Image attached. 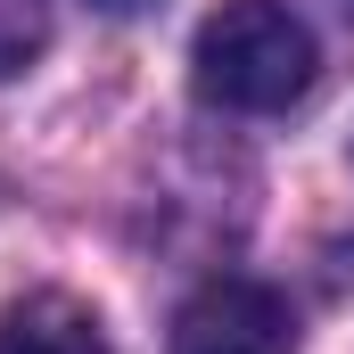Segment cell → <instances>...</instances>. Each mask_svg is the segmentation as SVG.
<instances>
[{
	"label": "cell",
	"instance_id": "obj_1",
	"mask_svg": "<svg viewBox=\"0 0 354 354\" xmlns=\"http://www.w3.org/2000/svg\"><path fill=\"white\" fill-rule=\"evenodd\" d=\"M313 33L288 0H223L189 41V83L206 107L231 115H280L313 91Z\"/></svg>",
	"mask_w": 354,
	"mask_h": 354
},
{
	"label": "cell",
	"instance_id": "obj_2",
	"mask_svg": "<svg viewBox=\"0 0 354 354\" xmlns=\"http://www.w3.org/2000/svg\"><path fill=\"white\" fill-rule=\"evenodd\" d=\"M297 346V313L264 280H206L174 313V346L165 354H288Z\"/></svg>",
	"mask_w": 354,
	"mask_h": 354
},
{
	"label": "cell",
	"instance_id": "obj_3",
	"mask_svg": "<svg viewBox=\"0 0 354 354\" xmlns=\"http://www.w3.org/2000/svg\"><path fill=\"white\" fill-rule=\"evenodd\" d=\"M0 354H115V346H107V330H99L91 305L41 288V297H17L0 313Z\"/></svg>",
	"mask_w": 354,
	"mask_h": 354
},
{
	"label": "cell",
	"instance_id": "obj_4",
	"mask_svg": "<svg viewBox=\"0 0 354 354\" xmlns=\"http://www.w3.org/2000/svg\"><path fill=\"white\" fill-rule=\"evenodd\" d=\"M50 50V0H0V83Z\"/></svg>",
	"mask_w": 354,
	"mask_h": 354
},
{
	"label": "cell",
	"instance_id": "obj_5",
	"mask_svg": "<svg viewBox=\"0 0 354 354\" xmlns=\"http://www.w3.org/2000/svg\"><path fill=\"white\" fill-rule=\"evenodd\" d=\"M91 8H107V17H124V8H140V0H91Z\"/></svg>",
	"mask_w": 354,
	"mask_h": 354
},
{
	"label": "cell",
	"instance_id": "obj_6",
	"mask_svg": "<svg viewBox=\"0 0 354 354\" xmlns=\"http://www.w3.org/2000/svg\"><path fill=\"white\" fill-rule=\"evenodd\" d=\"M346 8H354V0H346Z\"/></svg>",
	"mask_w": 354,
	"mask_h": 354
}]
</instances>
